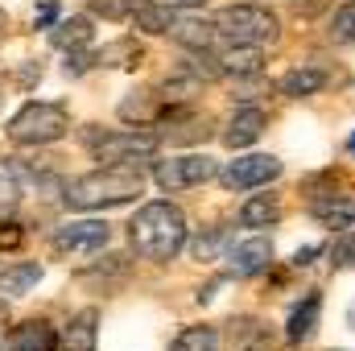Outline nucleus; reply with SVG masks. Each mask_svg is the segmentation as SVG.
<instances>
[{"mask_svg": "<svg viewBox=\"0 0 355 351\" xmlns=\"http://www.w3.org/2000/svg\"><path fill=\"white\" fill-rule=\"evenodd\" d=\"M128 240H132L137 257H145V261H174L186 244V215L162 198L145 203L128 223Z\"/></svg>", "mask_w": 355, "mask_h": 351, "instance_id": "obj_1", "label": "nucleus"}, {"mask_svg": "<svg viewBox=\"0 0 355 351\" xmlns=\"http://www.w3.org/2000/svg\"><path fill=\"white\" fill-rule=\"evenodd\" d=\"M145 190L137 166H99L95 174H83L67 182L62 203L71 211H103V207H124Z\"/></svg>", "mask_w": 355, "mask_h": 351, "instance_id": "obj_2", "label": "nucleus"}, {"mask_svg": "<svg viewBox=\"0 0 355 351\" xmlns=\"http://www.w3.org/2000/svg\"><path fill=\"white\" fill-rule=\"evenodd\" d=\"M215 29H219V37L240 42V46H265V42L281 37V21L261 4H227V8H219Z\"/></svg>", "mask_w": 355, "mask_h": 351, "instance_id": "obj_3", "label": "nucleus"}, {"mask_svg": "<svg viewBox=\"0 0 355 351\" xmlns=\"http://www.w3.org/2000/svg\"><path fill=\"white\" fill-rule=\"evenodd\" d=\"M67 128H71V112L62 103H25L8 120V137L17 145H50L67 137Z\"/></svg>", "mask_w": 355, "mask_h": 351, "instance_id": "obj_4", "label": "nucleus"}, {"mask_svg": "<svg viewBox=\"0 0 355 351\" xmlns=\"http://www.w3.org/2000/svg\"><path fill=\"white\" fill-rule=\"evenodd\" d=\"M83 141L91 145L95 162L99 166H137V162H149L157 153V141L153 132H83Z\"/></svg>", "mask_w": 355, "mask_h": 351, "instance_id": "obj_5", "label": "nucleus"}, {"mask_svg": "<svg viewBox=\"0 0 355 351\" xmlns=\"http://www.w3.org/2000/svg\"><path fill=\"white\" fill-rule=\"evenodd\" d=\"M219 174L215 157L207 153H182V157H170V162H157V186L162 190H190V186H202Z\"/></svg>", "mask_w": 355, "mask_h": 351, "instance_id": "obj_6", "label": "nucleus"}, {"mask_svg": "<svg viewBox=\"0 0 355 351\" xmlns=\"http://www.w3.org/2000/svg\"><path fill=\"white\" fill-rule=\"evenodd\" d=\"M281 170L285 166L272 153H244L219 170V182L223 190H257V186H268L272 178H281Z\"/></svg>", "mask_w": 355, "mask_h": 351, "instance_id": "obj_7", "label": "nucleus"}, {"mask_svg": "<svg viewBox=\"0 0 355 351\" xmlns=\"http://www.w3.org/2000/svg\"><path fill=\"white\" fill-rule=\"evenodd\" d=\"M112 240V228L103 219H79V223H67L54 232V252L62 257H83V252H99L107 248Z\"/></svg>", "mask_w": 355, "mask_h": 351, "instance_id": "obj_8", "label": "nucleus"}, {"mask_svg": "<svg viewBox=\"0 0 355 351\" xmlns=\"http://www.w3.org/2000/svg\"><path fill=\"white\" fill-rule=\"evenodd\" d=\"M223 261H227L232 277H257V273H265L268 264H272V244H268L265 236H252L244 244H232L223 252Z\"/></svg>", "mask_w": 355, "mask_h": 351, "instance_id": "obj_9", "label": "nucleus"}, {"mask_svg": "<svg viewBox=\"0 0 355 351\" xmlns=\"http://www.w3.org/2000/svg\"><path fill=\"white\" fill-rule=\"evenodd\" d=\"M215 62H219L223 75H236V79H252V75L265 71V54H261V46H240V42H227V50L215 54Z\"/></svg>", "mask_w": 355, "mask_h": 351, "instance_id": "obj_10", "label": "nucleus"}, {"mask_svg": "<svg viewBox=\"0 0 355 351\" xmlns=\"http://www.w3.org/2000/svg\"><path fill=\"white\" fill-rule=\"evenodd\" d=\"M268 116L261 112V108H240L232 120H227V128H223V145L227 149H248L261 132H265Z\"/></svg>", "mask_w": 355, "mask_h": 351, "instance_id": "obj_11", "label": "nucleus"}, {"mask_svg": "<svg viewBox=\"0 0 355 351\" xmlns=\"http://www.w3.org/2000/svg\"><path fill=\"white\" fill-rule=\"evenodd\" d=\"M327 83H331V75H327L322 67H314V62H302V67L285 71L277 87H281V95H289V99H306V95H318Z\"/></svg>", "mask_w": 355, "mask_h": 351, "instance_id": "obj_12", "label": "nucleus"}, {"mask_svg": "<svg viewBox=\"0 0 355 351\" xmlns=\"http://www.w3.org/2000/svg\"><path fill=\"white\" fill-rule=\"evenodd\" d=\"M8 351H58V335H54L50 323L29 318V323L12 327V335H8Z\"/></svg>", "mask_w": 355, "mask_h": 351, "instance_id": "obj_13", "label": "nucleus"}, {"mask_svg": "<svg viewBox=\"0 0 355 351\" xmlns=\"http://www.w3.org/2000/svg\"><path fill=\"white\" fill-rule=\"evenodd\" d=\"M318 314H322V293L310 289V293L302 298V306H293V314H289V327H285L289 343H306V339L318 331Z\"/></svg>", "mask_w": 355, "mask_h": 351, "instance_id": "obj_14", "label": "nucleus"}, {"mask_svg": "<svg viewBox=\"0 0 355 351\" xmlns=\"http://www.w3.org/2000/svg\"><path fill=\"white\" fill-rule=\"evenodd\" d=\"M166 141L170 145H194V141H207L211 137V120L207 116H186V112H166Z\"/></svg>", "mask_w": 355, "mask_h": 351, "instance_id": "obj_15", "label": "nucleus"}, {"mask_svg": "<svg viewBox=\"0 0 355 351\" xmlns=\"http://www.w3.org/2000/svg\"><path fill=\"white\" fill-rule=\"evenodd\" d=\"M170 37H174L182 50H211V46H215V37H219V29H215V21L178 17V25L170 29Z\"/></svg>", "mask_w": 355, "mask_h": 351, "instance_id": "obj_16", "label": "nucleus"}, {"mask_svg": "<svg viewBox=\"0 0 355 351\" xmlns=\"http://www.w3.org/2000/svg\"><path fill=\"white\" fill-rule=\"evenodd\" d=\"M95 343H99V310H79L67 323L62 348L67 351H95Z\"/></svg>", "mask_w": 355, "mask_h": 351, "instance_id": "obj_17", "label": "nucleus"}, {"mask_svg": "<svg viewBox=\"0 0 355 351\" xmlns=\"http://www.w3.org/2000/svg\"><path fill=\"white\" fill-rule=\"evenodd\" d=\"M310 211H314V219H318L322 228H331V232H347L355 223V203L335 198V194H331V198H318Z\"/></svg>", "mask_w": 355, "mask_h": 351, "instance_id": "obj_18", "label": "nucleus"}, {"mask_svg": "<svg viewBox=\"0 0 355 351\" xmlns=\"http://www.w3.org/2000/svg\"><path fill=\"white\" fill-rule=\"evenodd\" d=\"M277 219H281V198L277 194H252L240 207V223L244 228H272Z\"/></svg>", "mask_w": 355, "mask_h": 351, "instance_id": "obj_19", "label": "nucleus"}, {"mask_svg": "<svg viewBox=\"0 0 355 351\" xmlns=\"http://www.w3.org/2000/svg\"><path fill=\"white\" fill-rule=\"evenodd\" d=\"M37 281H42V264H33V261L4 268V273H0V302H4V298H21V293H29Z\"/></svg>", "mask_w": 355, "mask_h": 351, "instance_id": "obj_20", "label": "nucleus"}, {"mask_svg": "<svg viewBox=\"0 0 355 351\" xmlns=\"http://www.w3.org/2000/svg\"><path fill=\"white\" fill-rule=\"evenodd\" d=\"M132 17H137V29H145V33H170L182 12L170 8V4H162V0H145Z\"/></svg>", "mask_w": 355, "mask_h": 351, "instance_id": "obj_21", "label": "nucleus"}, {"mask_svg": "<svg viewBox=\"0 0 355 351\" xmlns=\"http://www.w3.org/2000/svg\"><path fill=\"white\" fill-rule=\"evenodd\" d=\"M50 42H54L58 50H79V46H87L91 42V21L87 17H67V21H58V25L50 29Z\"/></svg>", "mask_w": 355, "mask_h": 351, "instance_id": "obj_22", "label": "nucleus"}, {"mask_svg": "<svg viewBox=\"0 0 355 351\" xmlns=\"http://www.w3.org/2000/svg\"><path fill=\"white\" fill-rule=\"evenodd\" d=\"M327 42H335V46H352L355 42V0L339 4L327 17Z\"/></svg>", "mask_w": 355, "mask_h": 351, "instance_id": "obj_23", "label": "nucleus"}, {"mask_svg": "<svg viewBox=\"0 0 355 351\" xmlns=\"http://www.w3.org/2000/svg\"><path fill=\"white\" fill-rule=\"evenodd\" d=\"M137 62H141V46L132 37H120L95 54V67H137Z\"/></svg>", "mask_w": 355, "mask_h": 351, "instance_id": "obj_24", "label": "nucleus"}, {"mask_svg": "<svg viewBox=\"0 0 355 351\" xmlns=\"http://www.w3.org/2000/svg\"><path fill=\"white\" fill-rule=\"evenodd\" d=\"M170 351H219V331L215 327H186Z\"/></svg>", "mask_w": 355, "mask_h": 351, "instance_id": "obj_25", "label": "nucleus"}, {"mask_svg": "<svg viewBox=\"0 0 355 351\" xmlns=\"http://www.w3.org/2000/svg\"><path fill=\"white\" fill-rule=\"evenodd\" d=\"M198 83H202V79H198V75H190V71H186V67H182V71H178V75H170V79H166V83H162V99H174V103H190V99H194V95H198Z\"/></svg>", "mask_w": 355, "mask_h": 351, "instance_id": "obj_26", "label": "nucleus"}, {"mask_svg": "<svg viewBox=\"0 0 355 351\" xmlns=\"http://www.w3.org/2000/svg\"><path fill=\"white\" fill-rule=\"evenodd\" d=\"M157 116V95L153 91H128L120 103V120H153Z\"/></svg>", "mask_w": 355, "mask_h": 351, "instance_id": "obj_27", "label": "nucleus"}, {"mask_svg": "<svg viewBox=\"0 0 355 351\" xmlns=\"http://www.w3.org/2000/svg\"><path fill=\"white\" fill-rule=\"evenodd\" d=\"M331 264L335 268H355V232H339V240H335V248H331Z\"/></svg>", "mask_w": 355, "mask_h": 351, "instance_id": "obj_28", "label": "nucleus"}, {"mask_svg": "<svg viewBox=\"0 0 355 351\" xmlns=\"http://www.w3.org/2000/svg\"><path fill=\"white\" fill-rule=\"evenodd\" d=\"M21 198V178L12 170V162H0V207H12Z\"/></svg>", "mask_w": 355, "mask_h": 351, "instance_id": "obj_29", "label": "nucleus"}, {"mask_svg": "<svg viewBox=\"0 0 355 351\" xmlns=\"http://www.w3.org/2000/svg\"><path fill=\"white\" fill-rule=\"evenodd\" d=\"M227 248V232H215V236H202L194 244V261H215L219 252Z\"/></svg>", "mask_w": 355, "mask_h": 351, "instance_id": "obj_30", "label": "nucleus"}, {"mask_svg": "<svg viewBox=\"0 0 355 351\" xmlns=\"http://www.w3.org/2000/svg\"><path fill=\"white\" fill-rule=\"evenodd\" d=\"M87 4H91V12H99L107 21H120V17L132 12V0H87Z\"/></svg>", "mask_w": 355, "mask_h": 351, "instance_id": "obj_31", "label": "nucleus"}, {"mask_svg": "<svg viewBox=\"0 0 355 351\" xmlns=\"http://www.w3.org/2000/svg\"><path fill=\"white\" fill-rule=\"evenodd\" d=\"M62 67H67V75H83V71L95 67V54H87L83 46H79V50H67V62H62Z\"/></svg>", "mask_w": 355, "mask_h": 351, "instance_id": "obj_32", "label": "nucleus"}, {"mask_svg": "<svg viewBox=\"0 0 355 351\" xmlns=\"http://www.w3.org/2000/svg\"><path fill=\"white\" fill-rule=\"evenodd\" d=\"M25 236H21V228L17 223H0V248H17Z\"/></svg>", "mask_w": 355, "mask_h": 351, "instance_id": "obj_33", "label": "nucleus"}, {"mask_svg": "<svg viewBox=\"0 0 355 351\" xmlns=\"http://www.w3.org/2000/svg\"><path fill=\"white\" fill-rule=\"evenodd\" d=\"M33 21H37V29H50V25H54V21H58V4H42V8H37V17H33Z\"/></svg>", "mask_w": 355, "mask_h": 351, "instance_id": "obj_34", "label": "nucleus"}, {"mask_svg": "<svg viewBox=\"0 0 355 351\" xmlns=\"http://www.w3.org/2000/svg\"><path fill=\"white\" fill-rule=\"evenodd\" d=\"M314 252H318V248H297V257H293V264H297V268H306V264H310V257H314Z\"/></svg>", "mask_w": 355, "mask_h": 351, "instance_id": "obj_35", "label": "nucleus"}, {"mask_svg": "<svg viewBox=\"0 0 355 351\" xmlns=\"http://www.w3.org/2000/svg\"><path fill=\"white\" fill-rule=\"evenodd\" d=\"M162 4H170V8H194V4H207V0H162Z\"/></svg>", "mask_w": 355, "mask_h": 351, "instance_id": "obj_36", "label": "nucleus"}, {"mask_svg": "<svg viewBox=\"0 0 355 351\" xmlns=\"http://www.w3.org/2000/svg\"><path fill=\"white\" fill-rule=\"evenodd\" d=\"M4 33H8V17L0 12V37H4Z\"/></svg>", "mask_w": 355, "mask_h": 351, "instance_id": "obj_37", "label": "nucleus"}, {"mask_svg": "<svg viewBox=\"0 0 355 351\" xmlns=\"http://www.w3.org/2000/svg\"><path fill=\"white\" fill-rule=\"evenodd\" d=\"M352 153H355V132H352Z\"/></svg>", "mask_w": 355, "mask_h": 351, "instance_id": "obj_38", "label": "nucleus"}]
</instances>
